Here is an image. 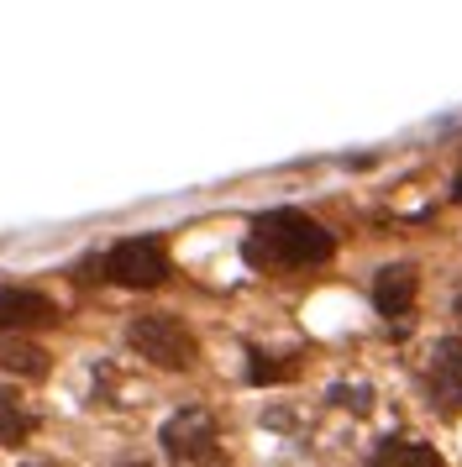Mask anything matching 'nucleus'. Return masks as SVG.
Wrapping results in <instances>:
<instances>
[{
  "label": "nucleus",
  "instance_id": "obj_9",
  "mask_svg": "<svg viewBox=\"0 0 462 467\" xmlns=\"http://www.w3.org/2000/svg\"><path fill=\"white\" fill-rule=\"evenodd\" d=\"M0 368L5 373H16V379H42L47 373V352H42L37 341H0Z\"/></svg>",
  "mask_w": 462,
  "mask_h": 467
},
{
  "label": "nucleus",
  "instance_id": "obj_7",
  "mask_svg": "<svg viewBox=\"0 0 462 467\" xmlns=\"http://www.w3.org/2000/svg\"><path fill=\"white\" fill-rule=\"evenodd\" d=\"M415 289H420V278L415 268H404V263H394V268H383V274L373 278V305H378V316H410V305H415Z\"/></svg>",
  "mask_w": 462,
  "mask_h": 467
},
{
  "label": "nucleus",
  "instance_id": "obj_10",
  "mask_svg": "<svg viewBox=\"0 0 462 467\" xmlns=\"http://www.w3.org/2000/svg\"><path fill=\"white\" fill-rule=\"evenodd\" d=\"M26 436H32V410L0 389V446H21Z\"/></svg>",
  "mask_w": 462,
  "mask_h": 467
},
{
  "label": "nucleus",
  "instance_id": "obj_3",
  "mask_svg": "<svg viewBox=\"0 0 462 467\" xmlns=\"http://www.w3.org/2000/svg\"><path fill=\"white\" fill-rule=\"evenodd\" d=\"M163 451L179 467H215L221 462V431L210 410H179L163 425Z\"/></svg>",
  "mask_w": 462,
  "mask_h": 467
},
{
  "label": "nucleus",
  "instance_id": "obj_1",
  "mask_svg": "<svg viewBox=\"0 0 462 467\" xmlns=\"http://www.w3.org/2000/svg\"><path fill=\"white\" fill-rule=\"evenodd\" d=\"M331 232L305 211H263L242 242V257L252 268H315L331 257Z\"/></svg>",
  "mask_w": 462,
  "mask_h": 467
},
{
  "label": "nucleus",
  "instance_id": "obj_13",
  "mask_svg": "<svg viewBox=\"0 0 462 467\" xmlns=\"http://www.w3.org/2000/svg\"><path fill=\"white\" fill-rule=\"evenodd\" d=\"M452 194H457V200H462V173H457V184H452Z\"/></svg>",
  "mask_w": 462,
  "mask_h": 467
},
{
  "label": "nucleus",
  "instance_id": "obj_12",
  "mask_svg": "<svg viewBox=\"0 0 462 467\" xmlns=\"http://www.w3.org/2000/svg\"><path fill=\"white\" fill-rule=\"evenodd\" d=\"M347 410H373V389H331Z\"/></svg>",
  "mask_w": 462,
  "mask_h": 467
},
{
  "label": "nucleus",
  "instance_id": "obj_15",
  "mask_svg": "<svg viewBox=\"0 0 462 467\" xmlns=\"http://www.w3.org/2000/svg\"><path fill=\"white\" fill-rule=\"evenodd\" d=\"M126 467H147V462H126Z\"/></svg>",
  "mask_w": 462,
  "mask_h": 467
},
{
  "label": "nucleus",
  "instance_id": "obj_11",
  "mask_svg": "<svg viewBox=\"0 0 462 467\" xmlns=\"http://www.w3.org/2000/svg\"><path fill=\"white\" fill-rule=\"evenodd\" d=\"M284 379H294V362L268 358V352H252V362H247V383H284Z\"/></svg>",
  "mask_w": 462,
  "mask_h": 467
},
{
  "label": "nucleus",
  "instance_id": "obj_14",
  "mask_svg": "<svg viewBox=\"0 0 462 467\" xmlns=\"http://www.w3.org/2000/svg\"><path fill=\"white\" fill-rule=\"evenodd\" d=\"M32 467H53V462H32Z\"/></svg>",
  "mask_w": 462,
  "mask_h": 467
},
{
  "label": "nucleus",
  "instance_id": "obj_8",
  "mask_svg": "<svg viewBox=\"0 0 462 467\" xmlns=\"http://www.w3.org/2000/svg\"><path fill=\"white\" fill-rule=\"evenodd\" d=\"M368 467H446V462H441L425 441H415V436H410V441H404V436H389V441L373 451Z\"/></svg>",
  "mask_w": 462,
  "mask_h": 467
},
{
  "label": "nucleus",
  "instance_id": "obj_4",
  "mask_svg": "<svg viewBox=\"0 0 462 467\" xmlns=\"http://www.w3.org/2000/svg\"><path fill=\"white\" fill-rule=\"evenodd\" d=\"M105 278L110 284H126V289H158L168 278V247L158 236H131V242H116L105 253Z\"/></svg>",
  "mask_w": 462,
  "mask_h": 467
},
{
  "label": "nucleus",
  "instance_id": "obj_6",
  "mask_svg": "<svg viewBox=\"0 0 462 467\" xmlns=\"http://www.w3.org/2000/svg\"><path fill=\"white\" fill-rule=\"evenodd\" d=\"M58 305L42 289H0V331H26V326H53Z\"/></svg>",
  "mask_w": 462,
  "mask_h": 467
},
{
  "label": "nucleus",
  "instance_id": "obj_2",
  "mask_svg": "<svg viewBox=\"0 0 462 467\" xmlns=\"http://www.w3.org/2000/svg\"><path fill=\"white\" fill-rule=\"evenodd\" d=\"M126 341H131L137 358H147L152 368H168V373H184V368H194V358H200L189 326L173 320V316H137L131 331H126Z\"/></svg>",
  "mask_w": 462,
  "mask_h": 467
},
{
  "label": "nucleus",
  "instance_id": "obj_5",
  "mask_svg": "<svg viewBox=\"0 0 462 467\" xmlns=\"http://www.w3.org/2000/svg\"><path fill=\"white\" fill-rule=\"evenodd\" d=\"M425 383H431V400H436L446 415H457V410H462V337L457 341H441L436 352H431Z\"/></svg>",
  "mask_w": 462,
  "mask_h": 467
}]
</instances>
